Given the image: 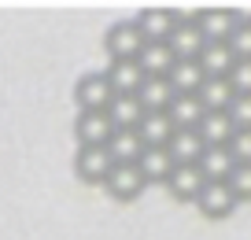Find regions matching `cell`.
Wrapping results in <instances>:
<instances>
[{
  "instance_id": "6da1fadb",
  "label": "cell",
  "mask_w": 251,
  "mask_h": 240,
  "mask_svg": "<svg viewBox=\"0 0 251 240\" xmlns=\"http://www.w3.org/2000/svg\"><path fill=\"white\" fill-rule=\"evenodd\" d=\"M144 45H148V41H144L137 19H118V23L107 26V33H103V52H107L111 63H118V59H141Z\"/></svg>"
},
{
  "instance_id": "7a4b0ae2",
  "label": "cell",
  "mask_w": 251,
  "mask_h": 240,
  "mask_svg": "<svg viewBox=\"0 0 251 240\" xmlns=\"http://www.w3.org/2000/svg\"><path fill=\"white\" fill-rule=\"evenodd\" d=\"M111 100H115V89H111L103 70H89V74L78 78V85H74V104H78V111H107Z\"/></svg>"
},
{
  "instance_id": "3957f363",
  "label": "cell",
  "mask_w": 251,
  "mask_h": 240,
  "mask_svg": "<svg viewBox=\"0 0 251 240\" xmlns=\"http://www.w3.org/2000/svg\"><path fill=\"white\" fill-rule=\"evenodd\" d=\"M144 188H148V181H144V174H141L137 163H115V170L103 181V192H107L111 200H118V203H133Z\"/></svg>"
},
{
  "instance_id": "277c9868",
  "label": "cell",
  "mask_w": 251,
  "mask_h": 240,
  "mask_svg": "<svg viewBox=\"0 0 251 240\" xmlns=\"http://www.w3.org/2000/svg\"><path fill=\"white\" fill-rule=\"evenodd\" d=\"M111 137H115V122L107 118V111H78V118H74L78 148H107Z\"/></svg>"
},
{
  "instance_id": "5b68a950",
  "label": "cell",
  "mask_w": 251,
  "mask_h": 240,
  "mask_svg": "<svg viewBox=\"0 0 251 240\" xmlns=\"http://www.w3.org/2000/svg\"><path fill=\"white\" fill-rule=\"evenodd\" d=\"M196 207H200L203 218L222 222V218H229L236 207H240V200H236V192H233L229 181H207L203 192H200V200H196Z\"/></svg>"
},
{
  "instance_id": "8992f818",
  "label": "cell",
  "mask_w": 251,
  "mask_h": 240,
  "mask_svg": "<svg viewBox=\"0 0 251 240\" xmlns=\"http://www.w3.org/2000/svg\"><path fill=\"white\" fill-rule=\"evenodd\" d=\"M111 170H115V159L107 148H78L74 152V174L85 185H103Z\"/></svg>"
},
{
  "instance_id": "52a82bcc",
  "label": "cell",
  "mask_w": 251,
  "mask_h": 240,
  "mask_svg": "<svg viewBox=\"0 0 251 240\" xmlns=\"http://www.w3.org/2000/svg\"><path fill=\"white\" fill-rule=\"evenodd\" d=\"M196 23H200V30H203L207 41H229L236 33V26H240V11L214 4V8H200Z\"/></svg>"
},
{
  "instance_id": "ba28073f",
  "label": "cell",
  "mask_w": 251,
  "mask_h": 240,
  "mask_svg": "<svg viewBox=\"0 0 251 240\" xmlns=\"http://www.w3.org/2000/svg\"><path fill=\"white\" fill-rule=\"evenodd\" d=\"M166 45L174 48L177 59H200L203 48H207V37H203V30H200L196 19H177V26H174V33H170Z\"/></svg>"
},
{
  "instance_id": "9c48e42d",
  "label": "cell",
  "mask_w": 251,
  "mask_h": 240,
  "mask_svg": "<svg viewBox=\"0 0 251 240\" xmlns=\"http://www.w3.org/2000/svg\"><path fill=\"white\" fill-rule=\"evenodd\" d=\"M203 185H207V178H203V170H200L196 163H181L177 170L170 174V181H166V192L177 203H196L200 192H203Z\"/></svg>"
},
{
  "instance_id": "30bf717a",
  "label": "cell",
  "mask_w": 251,
  "mask_h": 240,
  "mask_svg": "<svg viewBox=\"0 0 251 240\" xmlns=\"http://www.w3.org/2000/svg\"><path fill=\"white\" fill-rule=\"evenodd\" d=\"M137 26H141L144 41H170L174 26H177V11L163 8V4H151V8L137 11Z\"/></svg>"
},
{
  "instance_id": "8fae6325",
  "label": "cell",
  "mask_w": 251,
  "mask_h": 240,
  "mask_svg": "<svg viewBox=\"0 0 251 240\" xmlns=\"http://www.w3.org/2000/svg\"><path fill=\"white\" fill-rule=\"evenodd\" d=\"M200 137L207 148H229L236 137V122L229 111H207L203 122H200Z\"/></svg>"
},
{
  "instance_id": "7c38bea8",
  "label": "cell",
  "mask_w": 251,
  "mask_h": 240,
  "mask_svg": "<svg viewBox=\"0 0 251 240\" xmlns=\"http://www.w3.org/2000/svg\"><path fill=\"white\" fill-rule=\"evenodd\" d=\"M103 74H107L115 96H137V89H141L144 78H148V74L141 70V63H137V59H118V63H111Z\"/></svg>"
},
{
  "instance_id": "4fadbf2b",
  "label": "cell",
  "mask_w": 251,
  "mask_h": 240,
  "mask_svg": "<svg viewBox=\"0 0 251 240\" xmlns=\"http://www.w3.org/2000/svg\"><path fill=\"white\" fill-rule=\"evenodd\" d=\"M137 166H141V174H144L148 185H166L170 174L177 170L170 148H144V155H141V163H137Z\"/></svg>"
},
{
  "instance_id": "5bb4252c",
  "label": "cell",
  "mask_w": 251,
  "mask_h": 240,
  "mask_svg": "<svg viewBox=\"0 0 251 240\" xmlns=\"http://www.w3.org/2000/svg\"><path fill=\"white\" fill-rule=\"evenodd\" d=\"M166 78H170L174 93L196 96L200 89H203V81H207V70H203V63H200V59H177V63H174V70H170Z\"/></svg>"
},
{
  "instance_id": "9a60e30c",
  "label": "cell",
  "mask_w": 251,
  "mask_h": 240,
  "mask_svg": "<svg viewBox=\"0 0 251 240\" xmlns=\"http://www.w3.org/2000/svg\"><path fill=\"white\" fill-rule=\"evenodd\" d=\"M174 96H177V93H174L170 78H144V85L137 89V100H141L144 115H159V111H166Z\"/></svg>"
},
{
  "instance_id": "2e32d148",
  "label": "cell",
  "mask_w": 251,
  "mask_h": 240,
  "mask_svg": "<svg viewBox=\"0 0 251 240\" xmlns=\"http://www.w3.org/2000/svg\"><path fill=\"white\" fill-rule=\"evenodd\" d=\"M166 115H170V122L177 126V130H200V122H203L207 107L200 104V96L177 93V96L170 100V107H166Z\"/></svg>"
},
{
  "instance_id": "e0dca14e",
  "label": "cell",
  "mask_w": 251,
  "mask_h": 240,
  "mask_svg": "<svg viewBox=\"0 0 251 240\" xmlns=\"http://www.w3.org/2000/svg\"><path fill=\"white\" fill-rule=\"evenodd\" d=\"M137 63H141V70L148 78H166L174 70V63H177V55H174V48L166 41H148Z\"/></svg>"
},
{
  "instance_id": "ac0fdd59",
  "label": "cell",
  "mask_w": 251,
  "mask_h": 240,
  "mask_svg": "<svg viewBox=\"0 0 251 240\" xmlns=\"http://www.w3.org/2000/svg\"><path fill=\"white\" fill-rule=\"evenodd\" d=\"M137 133H141L144 148H166L174 140V133H177V126L170 122L166 111H159V115H144L141 126H137Z\"/></svg>"
},
{
  "instance_id": "d6986e66",
  "label": "cell",
  "mask_w": 251,
  "mask_h": 240,
  "mask_svg": "<svg viewBox=\"0 0 251 240\" xmlns=\"http://www.w3.org/2000/svg\"><path fill=\"white\" fill-rule=\"evenodd\" d=\"M200 63H203L207 78H229L233 67H236V55H233V48H229V41H207Z\"/></svg>"
},
{
  "instance_id": "ffe728a7",
  "label": "cell",
  "mask_w": 251,
  "mask_h": 240,
  "mask_svg": "<svg viewBox=\"0 0 251 240\" xmlns=\"http://www.w3.org/2000/svg\"><path fill=\"white\" fill-rule=\"evenodd\" d=\"M166 148H170V155H174V163H177V166H181V163H200V159H203V152H207L200 130H177Z\"/></svg>"
},
{
  "instance_id": "44dd1931",
  "label": "cell",
  "mask_w": 251,
  "mask_h": 240,
  "mask_svg": "<svg viewBox=\"0 0 251 240\" xmlns=\"http://www.w3.org/2000/svg\"><path fill=\"white\" fill-rule=\"evenodd\" d=\"M196 96H200V104H203L207 111H229L233 100H236V89H233L229 78H207Z\"/></svg>"
},
{
  "instance_id": "7402d4cb",
  "label": "cell",
  "mask_w": 251,
  "mask_h": 240,
  "mask_svg": "<svg viewBox=\"0 0 251 240\" xmlns=\"http://www.w3.org/2000/svg\"><path fill=\"white\" fill-rule=\"evenodd\" d=\"M196 166L203 170L207 181H229V178H233V170H236L240 163L233 159V152H229V148H207L203 159H200Z\"/></svg>"
},
{
  "instance_id": "603a6c76",
  "label": "cell",
  "mask_w": 251,
  "mask_h": 240,
  "mask_svg": "<svg viewBox=\"0 0 251 240\" xmlns=\"http://www.w3.org/2000/svg\"><path fill=\"white\" fill-rule=\"evenodd\" d=\"M107 152L115 163H141L144 155V140L137 130H115V137L107 140Z\"/></svg>"
},
{
  "instance_id": "cb8c5ba5",
  "label": "cell",
  "mask_w": 251,
  "mask_h": 240,
  "mask_svg": "<svg viewBox=\"0 0 251 240\" xmlns=\"http://www.w3.org/2000/svg\"><path fill=\"white\" fill-rule=\"evenodd\" d=\"M107 118L115 122V130H137L144 118V107L137 96H115V100L107 104Z\"/></svg>"
},
{
  "instance_id": "d4e9b609",
  "label": "cell",
  "mask_w": 251,
  "mask_h": 240,
  "mask_svg": "<svg viewBox=\"0 0 251 240\" xmlns=\"http://www.w3.org/2000/svg\"><path fill=\"white\" fill-rule=\"evenodd\" d=\"M229 185H233L236 200L240 203H251V163H240L233 170V178H229Z\"/></svg>"
},
{
  "instance_id": "484cf974",
  "label": "cell",
  "mask_w": 251,
  "mask_h": 240,
  "mask_svg": "<svg viewBox=\"0 0 251 240\" xmlns=\"http://www.w3.org/2000/svg\"><path fill=\"white\" fill-rule=\"evenodd\" d=\"M229 81H233L236 96H251V59H236L233 74H229Z\"/></svg>"
},
{
  "instance_id": "4316f807",
  "label": "cell",
  "mask_w": 251,
  "mask_h": 240,
  "mask_svg": "<svg viewBox=\"0 0 251 240\" xmlns=\"http://www.w3.org/2000/svg\"><path fill=\"white\" fill-rule=\"evenodd\" d=\"M229 48H233L236 59H251V23L236 26V33L229 37Z\"/></svg>"
},
{
  "instance_id": "83f0119b",
  "label": "cell",
  "mask_w": 251,
  "mask_h": 240,
  "mask_svg": "<svg viewBox=\"0 0 251 240\" xmlns=\"http://www.w3.org/2000/svg\"><path fill=\"white\" fill-rule=\"evenodd\" d=\"M229 115H233L236 130H251V96H236L233 107H229Z\"/></svg>"
},
{
  "instance_id": "f1b7e54d",
  "label": "cell",
  "mask_w": 251,
  "mask_h": 240,
  "mask_svg": "<svg viewBox=\"0 0 251 240\" xmlns=\"http://www.w3.org/2000/svg\"><path fill=\"white\" fill-rule=\"evenodd\" d=\"M229 152H233L236 163H251V130H236L233 144H229Z\"/></svg>"
}]
</instances>
